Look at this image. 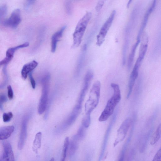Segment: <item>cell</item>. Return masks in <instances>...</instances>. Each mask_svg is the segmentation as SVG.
<instances>
[{
    "label": "cell",
    "mask_w": 161,
    "mask_h": 161,
    "mask_svg": "<svg viewBox=\"0 0 161 161\" xmlns=\"http://www.w3.org/2000/svg\"><path fill=\"white\" fill-rule=\"evenodd\" d=\"M111 86L113 90V94L108 100L105 108L99 118L100 122H103L108 120L114 113L115 107L121 99V95L120 87L115 83H112Z\"/></svg>",
    "instance_id": "obj_1"
},
{
    "label": "cell",
    "mask_w": 161,
    "mask_h": 161,
    "mask_svg": "<svg viewBox=\"0 0 161 161\" xmlns=\"http://www.w3.org/2000/svg\"><path fill=\"white\" fill-rule=\"evenodd\" d=\"M91 12H87L78 22L73 34L72 48L78 47L81 44L87 26L92 17Z\"/></svg>",
    "instance_id": "obj_2"
},
{
    "label": "cell",
    "mask_w": 161,
    "mask_h": 161,
    "mask_svg": "<svg viewBox=\"0 0 161 161\" xmlns=\"http://www.w3.org/2000/svg\"><path fill=\"white\" fill-rule=\"evenodd\" d=\"M50 77L49 75L45 76L42 80V94L38 106V113L40 115L45 111L47 107L50 88Z\"/></svg>",
    "instance_id": "obj_3"
},
{
    "label": "cell",
    "mask_w": 161,
    "mask_h": 161,
    "mask_svg": "<svg viewBox=\"0 0 161 161\" xmlns=\"http://www.w3.org/2000/svg\"><path fill=\"white\" fill-rule=\"evenodd\" d=\"M101 89V82L99 80H97L93 85L89 99L85 104L88 108L94 109L97 106L100 99Z\"/></svg>",
    "instance_id": "obj_4"
},
{
    "label": "cell",
    "mask_w": 161,
    "mask_h": 161,
    "mask_svg": "<svg viewBox=\"0 0 161 161\" xmlns=\"http://www.w3.org/2000/svg\"><path fill=\"white\" fill-rule=\"evenodd\" d=\"M93 77L94 74L92 70H89L87 71L84 78L82 89L80 92L77 104L75 106L79 108L82 109L83 102Z\"/></svg>",
    "instance_id": "obj_5"
},
{
    "label": "cell",
    "mask_w": 161,
    "mask_h": 161,
    "mask_svg": "<svg viewBox=\"0 0 161 161\" xmlns=\"http://www.w3.org/2000/svg\"><path fill=\"white\" fill-rule=\"evenodd\" d=\"M116 12L114 10L111 13L109 18L105 22L101 28L97 36V45L101 46L105 40L106 36L110 29L115 15Z\"/></svg>",
    "instance_id": "obj_6"
},
{
    "label": "cell",
    "mask_w": 161,
    "mask_h": 161,
    "mask_svg": "<svg viewBox=\"0 0 161 161\" xmlns=\"http://www.w3.org/2000/svg\"><path fill=\"white\" fill-rule=\"evenodd\" d=\"M133 121L130 118L125 119L122 122L117 132V138L114 143V147L123 141L126 137L128 132L132 124Z\"/></svg>",
    "instance_id": "obj_7"
},
{
    "label": "cell",
    "mask_w": 161,
    "mask_h": 161,
    "mask_svg": "<svg viewBox=\"0 0 161 161\" xmlns=\"http://www.w3.org/2000/svg\"><path fill=\"white\" fill-rule=\"evenodd\" d=\"M21 20L20 11L17 9L12 12L8 19L2 22V24L5 26L15 29L19 25Z\"/></svg>",
    "instance_id": "obj_8"
},
{
    "label": "cell",
    "mask_w": 161,
    "mask_h": 161,
    "mask_svg": "<svg viewBox=\"0 0 161 161\" xmlns=\"http://www.w3.org/2000/svg\"><path fill=\"white\" fill-rule=\"evenodd\" d=\"M141 62L137 60L134 66L128 82V92L127 96V99L130 97L133 88L135 86L136 80L138 77L139 68Z\"/></svg>",
    "instance_id": "obj_9"
},
{
    "label": "cell",
    "mask_w": 161,
    "mask_h": 161,
    "mask_svg": "<svg viewBox=\"0 0 161 161\" xmlns=\"http://www.w3.org/2000/svg\"><path fill=\"white\" fill-rule=\"evenodd\" d=\"M29 117L26 115L22 121L18 148L19 150L23 148L27 136V125Z\"/></svg>",
    "instance_id": "obj_10"
},
{
    "label": "cell",
    "mask_w": 161,
    "mask_h": 161,
    "mask_svg": "<svg viewBox=\"0 0 161 161\" xmlns=\"http://www.w3.org/2000/svg\"><path fill=\"white\" fill-rule=\"evenodd\" d=\"M4 149L3 153L0 156V160L3 161H13L14 156L12 147L9 142L5 141L2 143Z\"/></svg>",
    "instance_id": "obj_11"
},
{
    "label": "cell",
    "mask_w": 161,
    "mask_h": 161,
    "mask_svg": "<svg viewBox=\"0 0 161 161\" xmlns=\"http://www.w3.org/2000/svg\"><path fill=\"white\" fill-rule=\"evenodd\" d=\"M29 46V43L26 42L20 45L9 49L6 51V57L1 61V65H6L8 64L13 58L14 53L17 50L28 47Z\"/></svg>",
    "instance_id": "obj_12"
},
{
    "label": "cell",
    "mask_w": 161,
    "mask_h": 161,
    "mask_svg": "<svg viewBox=\"0 0 161 161\" xmlns=\"http://www.w3.org/2000/svg\"><path fill=\"white\" fill-rule=\"evenodd\" d=\"M118 113V110H116L115 113L114 114L113 117L111 120L108 128H107L106 131L103 143L101 152L99 159L100 160H101L104 155L107 144V142H108L110 135V134L114 123L115 121L116 118H117Z\"/></svg>",
    "instance_id": "obj_13"
},
{
    "label": "cell",
    "mask_w": 161,
    "mask_h": 161,
    "mask_svg": "<svg viewBox=\"0 0 161 161\" xmlns=\"http://www.w3.org/2000/svg\"><path fill=\"white\" fill-rule=\"evenodd\" d=\"M141 37L139 56L137 60L140 62H142L147 52L149 39L148 35L146 33H143Z\"/></svg>",
    "instance_id": "obj_14"
},
{
    "label": "cell",
    "mask_w": 161,
    "mask_h": 161,
    "mask_svg": "<svg viewBox=\"0 0 161 161\" xmlns=\"http://www.w3.org/2000/svg\"><path fill=\"white\" fill-rule=\"evenodd\" d=\"M157 0H153L151 5L146 12L138 35L137 38L140 39L147 23L149 17L153 12L156 5Z\"/></svg>",
    "instance_id": "obj_15"
},
{
    "label": "cell",
    "mask_w": 161,
    "mask_h": 161,
    "mask_svg": "<svg viewBox=\"0 0 161 161\" xmlns=\"http://www.w3.org/2000/svg\"><path fill=\"white\" fill-rule=\"evenodd\" d=\"M81 109L78 108L75 106L72 113L64 124L63 129H66L69 127L75 122L81 112Z\"/></svg>",
    "instance_id": "obj_16"
},
{
    "label": "cell",
    "mask_w": 161,
    "mask_h": 161,
    "mask_svg": "<svg viewBox=\"0 0 161 161\" xmlns=\"http://www.w3.org/2000/svg\"><path fill=\"white\" fill-rule=\"evenodd\" d=\"M38 65V63L35 60H33L25 64L23 66L21 71L22 78L24 80L26 79L28 75L36 68Z\"/></svg>",
    "instance_id": "obj_17"
},
{
    "label": "cell",
    "mask_w": 161,
    "mask_h": 161,
    "mask_svg": "<svg viewBox=\"0 0 161 161\" xmlns=\"http://www.w3.org/2000/svg\"><path fill=\"white\" fill-rule=\"evenodd\" d=\"M66 26H64L61 29L53 34L51 38V51L52 53H54L56 50L57 43L59 39L62 36L66 28Z\"/></svg>",
    "instance_id": "obj_18"
},
{
    "label": "cell",
    "mask_w": 161,
    "mask_h": 161,
    "mask_svg": "<svg viewBox=\"0 0 161 161\" xmlns=\"http://www.w3.org/2000/svg\"><path fill=\"white\" fill-rule=\"evenodd\" d=\"M153 129L151 128L141 136L139 141V151L141 153H142L145 150L149 139L152 132Z\"/></svg>",
    "instance_id": "obj_19"
},
{
    "label": "cell",
    "mask_w": 161,
    "mask_h": 161,
    "mask_svg": "<svg viewBox=\"0 0 161 161\" xmlns=\"http://www.w3.org/2000/svg\"><path fill=\"white\" fill-rule=\"evenodd\" d=\"M15 128L13 126L4 127L0 129V139L5 140L9 138L14 132Z\"/></svg>",
    "instance_id": "obj_20"
},
{
    "label": "cell",
    "mask_w": 161,
    "mask_h": 161,
    "mask_svg": "<svg viewBox=\"0 0 161 161\" xmlns=\"http://www.w3.org/2000/svg\"><path fill=\"white\" fill-rule=\"evenodd\" d=\"M79 141L74 136L69 142L68 155L69 157L73 156L76 153L79 147Z\"/></svg>",
    "instance_id": "obj_21"
},
{
    "label": "cell",
    "mask_w": 161,
    "mask_h": 161,
    "mask_svg": "<svg viewBox=\"0 0 161 161\" xmlns=\"http://www.w3.org/2000/svg\"><path fill=\"white\" fill-rule=\"evenodd\" d=\"M140 41L141 40H137L136 42L133 45L132 47L128 60V67L129 70L130 69L132 66L136 51Z\"/></svg>",
    "instance_id": "obj_22"
},
{
    "label": "cell",
    "mask_w": 161,
    "mask_h": 161,
    "mask_svg": "<svg viewBox=\"0 0 161 161\" xmlns=\"http://www.w3.org/2000/svg\"><path fill=\"white\" fill-rule=\"evenodd\" d=\"M42 133L39 132L36 135L33 142V150L35 152L37 153L38 150L40 148L41 145Z\"/></svg>",
    "instance_id": "obj_23"
},
{
    "label": "cell",
    "mask_w": 161,
    "mask_h": 161,
    "mask_svg": "<svg viewBox=\"0 0 161 161\" xmlns=\"http://www.w3.org/2000/svg\"><path fill=\"white\" fill-rule=\"evenodd\" d=\"M134 123H135V122H133L132 126V129L131 131L130 135H129V137H128L127 141H126V142H125V144L123 147L120 156H119V161H123L124 160L125 153H126V152L127 147L130 141L132 136V134L134 129V125H135Z\"/></svg>",
    "instance_id": "obj_24"
},
{
    "label": "cell",
    "mask_w": 161,
    "mask_h": 161,
    "mask_svg": "<svg viewBox=\"0 0 161 161\" xmlns=\"http://www.w3.org/2000/svg\"><path fill=\"white\" fill-rule=\"evenodd\" d=\"M161 137V123L159 125L156 130L151 139L150 144L152 146L155 145Z\"/></svg>",
    "instance_id": "obj_25"
},
{
    "label": "cell",
    "mask_w": 161,
    "mask_h": 161,
    "mask_svg": "<svg viewBox=\"0 0 161 161\" xmlns=\"http://www.w3.org/2000/svg\"><path fill=\"white\" fill-rule=\"evenodd\" d=\"M86 129L83 125L78 129L75 136L79 141H81L84 139L86 136Z\"/></svg>",
    "instance_id": "obj_26"
},
{
    "label": "cell",
    "mask_w": 161,
    "mask_h": 161,
    "mask_svg": "<svg viewBox=\"0 0 161 161\" xmlns=\"http://www.w3.org/2000/svg\"><path fill=\"white\" fill-rule=\"evenodd\" d=\"M69 144V138L67 137L65 140L63 149L62 151V157L61 161H64L65 160L67 154Z\"/></svg>",
    "instance_id": "obj_27"
},
{
    "label": "cell",
    "mask_w": 161,
    "mask_h": 161,
    "mask_svg": "<svg viewBox=\"0 0 161 161\" xmlns=\"http://www.w3.org/2000/svg\"><path fill=\"white\" fill-rule=\"evenodd\" d=\"M91 123V115L85 114L82 120V125L87 128L90 126Z\"/></svg>",
    "instance_id": "obj_28"
},
{
    "label": "cell",
    "mask_w": 161,
    "mask_h": 161,
    "mask_svg": "<svg viewBox=\"0 0 161 161\" xmlns=\"http://www.w3.org/2000/svg\"><path fill=\"white\" fill-rule=\"evenodd\" d=\"M13 117V113L11 112L7 113H4L3 115V120L5 122H10Z\"/></svg>",
    "instance_id": "obj_29"
},
{
    "label": "cell",
    "mask_w": 161,
    "mask_h": 161,
    "mask_svg": "<svg viewBox=\"0 0 161 161\" xmlns=\"http://www.w3.org/2000/svg\"><path fill=\"white\" fill-rule=\"evenodd\" d=\"M7 7L6 5H4L1 7L0 9V18L1 20L4 18L7 14Z\"/></svg>",
    "instance_id": "obj_30"
},
{
    "label": "cell",
    "mask_w": 161,
    "mask_h": 161,
    "mask_svg": "<svg viewBox=\"0 0 161 161\" xmlns=\"http://www.w3.org/2000/svg\"><path fill=\"white\" fill-rule=\"evenodd\" d=\"M3 73L4 75V82L1 85V88L5 86L7 83L8 77L7 74V70L6 67H4L3 69Z\"/></svg>",
    "instance_id": "obj_31"
},
{
    "label": "cell",
    "mask_w": 161,
    "mask_h": 161,
    "mask_svg": "<svg viewBox=\"0 0 161 161\" xmlns=\"http://www.w3.org/2000/svg\"><path fill=\"white\" fill-rule=\"evenodd\" d=\"M153 161H161V146L154 156Z\"/></svg>",
    "instance_id": "obj_32"
},
{
    "label": "cell",
    "mask_w": 161,
    "mask_h": 161,
    "mask_svg": "<svg viewBox=\"0 0 161 161\" xmlns=\"http://www.w3.org/2000/svg\"><path fill=\"white\" fill-rule=\"evenodd\" d=\"M8 96L9 99L11 100L13 99L14 93L11 86L9 85L7 87Z\"/></svg>",
    "instance_id": "obj_33"
},
{
    "label": "cell",
    "mask_w": 161,
    "mask_h": 161,
    "mask_svg": "<svg viewBox=\"0 0 161 161\" xmlns=\"http://www.w3.org/2000/svg\"><path fill=\"white\" fill-rule=\"evenodd\" d=\"M106 0H100L98 3L96 8V10L97 12H99L101 9L104 4V2Z\"/></svg>",
    "instance_id": "obj_34"
},
{
    "label": "cell",
    "mask_w": 161,
    "mask_h": 161,
    "mask_svg": "<svg viewBox=\"0 0 161 161\" xmlns=\"http://www.w3.org/2000/svg\"><path fill=\"white\" fill-rule=\"evenodd\" d=\"M29 75L32 88L35 89L36 87V82L32 76V72L30 73Z\"/></svg>",
    "instance_id": "obj_35"
},
{
    "label": "cell",
    "mask_w": 161,
    "mask_h": 161,
    "mask_svg": "<svg viewBox=\"0 0 161 161\" xmlns=\"http://www.w3.org/2000/svg\"><path fill=\"white\" fill-rule=\"evenodd\" d=\"M7 101V98L5 94L1 95L0 96V105H3V104L6 102Z\"/></svg>",
    "instance_id": "obj_36"
},
{
    "label": "cell",
    "mask_w": 161,
    "mask_h": 161,
    "mask_svg": "<svg viewBox=\"0 0 161 161\" xmlns=\"http://www.w3.org/2000/svg\"><path fill=\"white\" fill-rule=\"evenodd\" d=\"M135 149H132L131 150V152L129 154V159H132L135 156Z\"/></svg>",
    "instance_id": "obj_37"
},
{
    "label": "cell",
    "mask_w": 161,
    "mask_h": 161,
    "mask_svg": "<svg viewBox=\"0 0 161 161\" xmlns=\"http://www.w3.org/2000/svg\"><path fill=\"white\" fill-rule=\"evenodd\" d=\"M35 0H26L27 6H29L33 5L34 2Z\"/></svg>",
    "instance_id": "obj_38"
}]
</instances>
